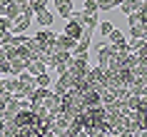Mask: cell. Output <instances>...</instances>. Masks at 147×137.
<instances>
[{"label": "cell", "instance_id": "9c48e42d", "mask_svg": "<svg viewBox=\"0 0 147 137\" xmlns=\"http://www.w3.org/2000/svg\"><path fill=\"white\" fill-rule=\"evenodd\" d=\"M145 5H147V3H142V0H122V3H120V10L130 15V13H135V10H140V8H145Z\"/></svg>", "mask_w": 147, "mask_h": 137}, {"label": "cell", "instance_id": "e0dca14e", "mask_svg": "<svg viewBox=\"0 0 147 137\" xmlns=\"http://www.w3.org/2000/svg\"><path fill=\"white\" fill-rule=\"evenodd\" d=\"M82 10H85V13H97V3H95V0H85V3H82Z\"/></svg>", "mask_w": 147, "mask_h": 137}, {"label": "cell", "instance_id": "d6986e66", "mask_svg": "<svg viewBox=\"0 0 147 137\" xmlns=\"http://www.w3.org/2000/svg\"><path fill=\"white\" fill-rule=\"evenodd\" d=\"M72 13H75L72 8H60V10H57V15H60V18H70Z\"/></svg>", "mask_w": 147, "mask_h": 137}, {"label": "cell", "instance_id": "ba28073f", "mask_svg": "<svg viewBox=\"0 0 147 137\" xmlns=\"http://www.w3.org/2000/svg\"><path fill=\"white\" fill-rule=\"evenodd\" d=\"M132 25H147V5L135 10V13H130V28Z\"/></svg>", "mask_w": 147, "mask_h": 137}, {"label": "cell", "instance_id": "277c9868", "mask_svg": "<svg viewBox=\"0 0 147 137\" xmlns=\"http://www.w3.org/2000/svg\"><path fill=\"white\" fill-rule=\"evenodd\" d=\"M72 20H78L80 25H82V30L85 32H95V28H97V23H100V18H97V13H85V10H80V13H72Z\"/></svg>", "mask_w": 147, "mask_h": 137}, {"label": "cell", "instance_id": "3957f363", "mask_svg": "<svg viewBox=\"0 0 147 137\" xmlns=\"http://www.w3.org/2000/svg\"><path fill=\"white\" fill-rule=\"evenodd\" d=\"M97 60H100V65L97 67L102 70H110V67H115V60H117V50L110 43H100L97 45Z\"/></svg>", "mask_w": 147, "mask_h": 137}, {"label": "cell", "instance_id": "ac0fdd59", "mask_svg": "<svg viewBox=\"0 0 147 137\" xmlns=\"http://www.w3.org/2000/svg\"><path fill=\"white\" fill-rule=\"evenodd\" d=\"M55 3V8L60 10V8H72V0H53Z\"/></svg>", "mask_w": 147, "mask_h": 137}, {"label": "cell", "instance_id": "30bf717a", "mask_svg": "<svg viewBox=\"0 0 147 137\" xmlns=\"http://www.w3.org/2000/svg\"><path fill=\"white\" fill-rule=\"evenodd\" d=\"M32 18H38V23L42 25V28H50V25L55 23V15L50 13V10H38V13H35Z\"/></svg>", "mask_w": 147, "mask_h": 137}, {"label": "cell", "instance_id": "8fae6325", "mask_svg": "<svg viewBox=\"0 0 147 137\" xmlns=\"http://www.w3.org/2000/svg\"><path fill=\"white\" fill-rule=\"evenodd\" d=\"M28 72H30L32 77H35V75H42V72H47V65L42 60H32L30 65H28Z\"/></svg>", "mask_w": 147, "mask_h": 137}, {"label": "cell", "instance_id": "8992f818", "mask_svg": "<svg viewBox=\"0 0 147 137\" xmlns=\"http://www.w3.org/2000/svg\"><path fill=\"white\" fill-rule=\"evenodd\" d=\"M75 43L78 40H72V38H67V35H57L55 38V53H72V47H75Z\"/></svg>", "mask_w": 147, "mask_h": 137}, {"label": "cell", "instance_id": "5bb4252c", "mask_svg": "<svg viewBox=\"0 0 147 137\" xmlns=\"http://www.w3.org/2000/svg\"><path fill=\"white\" fill-rule=\"evenodd\" d=\"M97 28H100V35H102V38H107L110 32L115 30V28H112V23H107V20H102V23H97Z\"/></svg>", "mask_w": 147, "mask_h": 137}, {"label": "cell", "instance_id": "9a60e30c", "mask_svg": "<svg viewBox=\"0 0 147 137\" xmlns=\"http://www.w3.org/2000/svg\"><path fill=\"white\" fill-rule=\"evenodd\" d=\"M147 45V38H132V43H127V47L130 50H140V47Z\"/></svg>", "mask_w": 147, "mask_h": 137}, {"label": "cell", "instance_id": "2e32d148", "mask_svg": "<svg viewBox=\"0 0 147 137\" xmlns=\"http://www.w3.org/2000/svg\"><path fill=\"white\" fill-rule=\"evenodd\" d=\"M45 5H47V0H30L32 13H38V10H45Z\"/></svg>", "mask_w": 147, "mask_h": 137}, {"label": "cell", "instance_id": "4fadbf2b", "mask_svg": "<svg viewBox=\"0 0 147 137\" xmlns=\"http://www.w3.org/2000/svg\"><path fill=\"white\" fill-rule=\"evenodd\" d=\"M50 82H53V80H50V75H47V72L35 75V85H38V87H50Z\"/></svg>", "mask_w": 147, "mask_h": 137}, {"label": "cell", "instance_id": "52a82bcc", "mask_svg": "<svg viewBox=\"0 0 147 137\" xmlns=\"http://www.w3.org/2000/svg\"><path fill=\"white\" fill-rule=\"evenodd\" d=\"M62 35H67V38L78 40L80 35H82V25H80L78 20H72V18H70V20H67V25H65V32H62Z\"/></svg>", "mask_w": 147, "mask_h": 137}, {"label": "cell", "instance_id": "5b68a950", "mask_svg": "<svg viewBox=\"0 0 147 137\" xmlns=\"http://www.w3.org/2000/svg\"><path fill=\"white\" fill-rule=\"evenodd\" d=\"M30 23H32L30 18H25V15H15L13 20H10V32H13V35H23V32L30 28Z\"/></svg>", "mask_w": 147, "mask_h": 137}, {"label": "cell", "instance_id": "7c38bea8", "mask_svg": "<svg viewBox=\"0 0 147 137\" xmlns=\"http://www.w3.org/2000/svg\"><path fill=\"white\" fill-rule=\"evenodd\" d=\"M130 35L132 38H147V25H132Z\"/></svg>", "mask_w": 147, "mask_h": 137}, {"label": "cell", "instance_id": "7a4b0ae2", "mask_svg": "<svg viewBox=\"0 0 147 137\" xmlns=\"http://www.w3.org/2000/svg\"><path fill=\"white\" fill-rule=\"evenodd\" d=\"M55 38H57V35H55L50 28H42V30L35 32V38H32V40H35V45H38L45 55H50V53H55V47H53L55 45ZM42 60H45V57H42Z\"/></svg>", "mask_w": 147, "mask_h": 137}, {"label": "cell", "instance_id": "6da1fadb", "mask_svg": "<svg viewBox=\"0 0 147 137\" xmlns=\"http://www.w3.org/2000/svg\"><path fill=\"white\" fill-rule=\"evenodd\" d=\"M38 85H35V77L25 70V72H20V75L15 77V97H25V100H30V95H32V90H35Z\"/></svg>", "mask_w": 147, "mask_h": 137}, {"label": "cell", "instance_id": "ffe728a7", "mask_svg": "<svg viewBox=\"0 0 147 137\" xmlns=\"http://www.w3.org/2000/svg\"><path fill=\"white\" fill-rule=\"evenodd\" d=\"M142 3H147V0H142Z\"/></svg>", "mask_w": 147, "mask_h": 137}]
</instances>
